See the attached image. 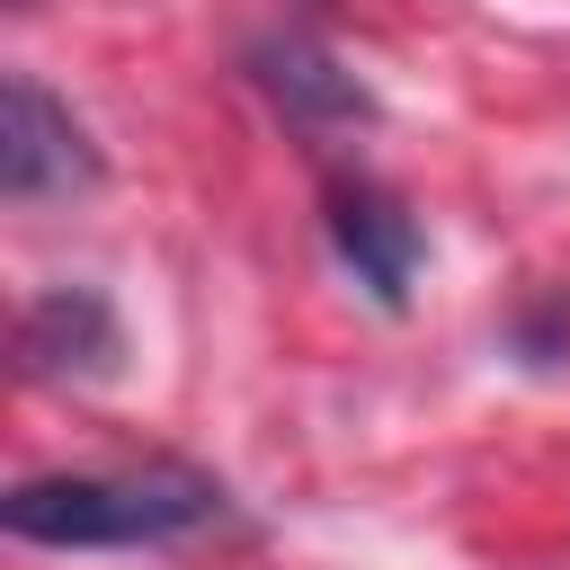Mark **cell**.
Segmentation results:
<instances>
[{"instance_id":"6da1fadb","label":"cell","mask_w":570,"mask_h":570,"mask_svg":"<svg viewBox=\"0 0 570 570\" xmlns=\"http://www.w3.org/2000/svg\"><path fill=\"white\" fill-rule=\"evenodd\" d=\"M232 517V490L196 463H125V472H36L0 499V525L45 552H160Z\"/></svg>"},{"instance_id":"7a4b0ae2","label":"cell","mask_w":570,"mask_h":570,"mask_svg":"<svg viewBox=\"0 0 570 570\" xmlns=\"http://www.w3.org/2000/svg\"><path fill=\"white\" fill-rule=\"evenodd\" d=\"M107 178L89 125L36 80V71H9L0 80V196L9 205H53V196H89Z\"/></svg>"},{"instance_id":"3957f363","label":"cell","mask_w":570,"mask_h":570,"mask_svg":"<svg viewBox=\"0 0 570 570\" xmlns=\"http://www.w3.org/2000/svg\"><path fill=\"white\" fill-rule=\"evenodd\" d=\"M240 71H249V89H258L294 134H365V125L383 116V98H374L312 27H258V36L240 45Z\"/></svg>"},{"instance_id":"277c9868","label":"cell","mask_w":570,"mask_h":570,"mask_svg":"<svg viewBox=\"0 0 570 570\" xmlns=\"http://www.w3.org/2000/svg\"><path fill=\"white\" fill-rule=\"evenodd\" d=\"M321 232H330L338 267H347L383 312L410 303V285H419V267H428V232H419V214H410L383 178L330 169V178H321Z\"/></svg>"},{"instance_id":"5b68a950","label":"cell","mask_w":570,"mask_h":570,"mask_svg":"<svg viewBox=\"0 0 570 570\" xmlns=\"http://www.w3.org/2000/svg\"><path fill=\"white\" fill-rule=\"evenodd\" d=\"M18 365L36 383H107L125 365V321L98 285H45L18 303Z\"/></svg>"},{"instance_id":"8992f818","label":"cell","mask_w":570,"mask_h":570,"mask_svg":"<svg viewBox=\"0 0 570 570\" xmlns=\"http://www.w3.org/2000/svg\"><path fill=\"white\" fill-rule=\"evenodd\" d=\"M499 347L525 374H570V285H525L499 321Z\"/></svg>"}]
</instances>
